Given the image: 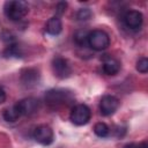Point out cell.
I'll return each instance as SVG.
<instances>
[{
	"mask_svg": "<svg viewBox=\"0 0 148 148\" xmlns=\"http://www.w3.org/2000/svg\"><path fill=\"white\" fill-rule=\"evenodd\" d=\"M3 12L7 18L10 21H20L22 20L29 12V5L24 0H12L5 2Z\"/></svg>",
	"mask_w": 148,
	"mask_h": 148,
	"instance_id": "obj_1",
	"label": "cell"
},
{
	"mask_svg": "<svg viewBox=\"0 0 148 148\" xmlns=\"http://www.w3.org/2000/svg\"><path fill=\"white\" fill-rule=\"evenodd\" d=\"M45 102L51 108H59L73 102L74 96L66 89H51L45 92Z\"/></svg>",
	"mask_w": 148,
	"mask_h": 148,
	"instance_id": "obj_2",
	"label": "cell"
},
{
	"mask_svg": "<svg viewBox=\"0 0 148 148\" xmlns=\"http://www.w3.org/2000/svg\"><path fill=\"white\" fill-rule=\"evenodd\" d=\"M88 45L95 51H103L110 45V37L104 30H92L88 34Z\"/></svg>",
	"mask_w": 148,
	"mask_h": 148,
	"instance_id": "obj_3",
	"label": "cell"
},
{
	"mask_svg": "<svg viewBox=\"0 0 148 148\" xmlns=\"http://www.w3.org/2000/svg\"><path fill=\"white\" fill-rule=\"evenodd\" d=\"M69 119L76 126L87 125L91 119V111L86 104H77L73 106L69 113Z\"/></svg>",
	"mask_w": 148,
	"mask_h": 148,
	"instance_id": "obj_4",
	"label": "cell"
},
{
	"mask_svg": "<svg viewBox=\"0 0 148 148\" xmlns=\"http://www.w3.org/2000/svg\"><path fill=\"white\" fill-rule=\"evenodd\" d=\"M32 138L36 142L43 146H49L54 140V133L53 130L47 125H39L34 130Z\"/></svg>",
	"mask_w": 148,
	"mask_h": 148,
	"instance_id": "obj_5",
	"label": "cell"
},
{
	"mask_svg": "<svg viewBox=\"0 0 148 148\" xmlns=\"http://www.w3.org/2000/svg\"><path fill=\"white\" fill-rule=\"evenodd\" d=\"M52 71L58 79H67L72 74V67L67 59L62 57H54L52 60Z\"/></svg>",
	"mask_w": 148,
	"mask_h": 148,
	"instance_id": "obj_6",
	"label": "cell"
},
{
	"mask_svg": "<svg viewBox=\"0 0 148 148\" xmlns=\"http://www.w3.org/2000/svg\"><path fill=\"white\" fill-rule=\"evenodd\" d=\"M119 108V99L113 95H105L101 98L99 102V111L103 116L109 117L113 114Z\"/></svg>",
	"mask_w": 148,
	"mask_h": 148,
	"instance_id": "obj_7",
	"label": "cell"
},
{
	"mask_svg": "<svg viewBox=\"0 0 148 148\" xmlns=\"http://www.w3.org/2000/svg\"><path fill=\"white\" fill-rule=\"evenodd\" d=\"M20 80L22 86H24L25 88H32L39 83L40 80L39 71L36 68H25L21 72Z\"/></svg>",
	"mask_w": 148,
	"mask_h": 148,
	"instance_id": "obj_8",
	"label": "cell"
},
{
	"mask_svg": "<svg viewBox=\"0 0 148 148\" xmlns=\"http://www.w3.org/2000/svg\"><path fill=\"white\" fill-rule=\"evenodd\" d=\"M123 20L127 28H130L132 30H138L141 28V25L143 23V15L141 12L132 9V10H128L125 13Z\"/></svg>",
	"mask_w": 148,
	"mask_h": 148,
	"instance_id": "obj_9",
	"label": "cell"
},
{
	"mask_svg": "<svg viewBox=\"0 0 148 148\" xmlns=\"http://www.w3.org/2000/svg\"><path fill=\"white\" fill-rule=\"evenodd\" d=\"M16 103L18 105V109H20L22 116H30V114L35 113L39 108V101L34 97L23 98Z\"/></svg>",
	"mask_w": 148,
	"mask_h": 148,
	"instance_id": "obj_10",
	"label": "cell"
},
{
	"mask_svg": "<svg viewBox=\"0 0 148 148\" xmlns=\"http://www.w3.org/2000/svg\"><path fill=\"white\" fill-rule=\"evenodd\" d=\"M120 71V62L112 58V57H105L103 59V72L106 75H116Z\"/></svg>",
	"mask_w": 148,
	"mask_h": 148,
	"instance_id": "obj_11",
	"label": "cell"
},
{
	"mask_svg": "<svg viewBox=\"0 0 148 148\" xmlns=\"http://www.w3.org/2000/svg\"><path fill=\"white\" fill-rule=\"evenodd\" d=\"M45 30L51 36H58L61 32V30H62V22H61V20L58 16L51 17L47 21L46 25H45Z\"/></svg>",
	"mask_w": 148,
	"mask_h": 148,
	"instance_id": "obj_12",
	"label": "cell"
},
{
	"mask_svg": "<svg viewBox=\"0 0 148 148\" xmlns=\"http://www.w3.org/2000/svg\"><path fill=\"white\" fill-rule=\"evenodd\" d=\"M2 117L6 121H9V123H14V121L18 120V118L22 117V114H21V111L18 109L17 103H15L14 105L5 109L3 113H2Z\"/></svg>",
	"mask_w": 148,
	"mask_h": 148,
	"instance_id": "obj_13",
	"label": "cell"
},
{
	"mask_svg": "<svg viewBox=\"0 0 148 148\" xmlns=\"http://www.w3.org/2000/svg\"><path fill=\"white\" fill-rule=\"evenodd\" d=\"M3 56L6 58H21L22 57V52H21V47L13 43V44H9L5 51H3Z\"/></svg>",
	"mask_w": 148,
	"mask_h": 148,
	"instance_id": "obj_14",
	"label": "cell"
},
{
	"mask_svg": "<svg viewBox=\"0 0 148 148\" xmlns=\"http://www.w3.org/2000/svg\"><path fill=\"white\" fill-rule=\"evenodd\" d=\"M94 133L99 138H106L110 133V128L105 123H97L94 126Z\"/></svg>",
	"mask_w": 148,
	"mask_h": 148,
	"instance_id": "obj_15",
	"label": "cell"
},
{
	"mask_svg": "<svg viewBox=\"0 0 148 148\" xmlns=\"http://www.w3.org/2000/svg\"><path fill=\"white\" fill-rule=\"evenodd\" d=\"M88 31L86 30H77L75 34H74V40L75 43L79 45V46H86L88 45Z\"/></svg>",
	"mask_w": 148,
	"mask_h": 148,
	"instance_id": "obj_16",
	"label": "cell"
},
{
	"mask_svg": "<svg viewBox=\"0 0 148 148\" xmlns=\"http://www.w3.org/2000/svg\"><path fill=\"white\" fill-rule=\"evenodd\" d=\"M91 16H92V12L89 8H80L75 14L77 21H88Z\"/></svg>",
	"mask_w": 148,
	"mask_h": 148,
	"instance_id": "obj_17",
	"label": "cell"
},
{
	"mask_svg": "<svg viewBox=\"0 0 148 148\" xmlns=\"http://www.w3.org/2000/svg\"><path fill=\"white\" fill-rule=\"evenodd\" d=\"M136 71L139 73H142V74H146L148 72V59L146 57H142L140 58L138 61H136V66H135Z\"/></svg>",
	"mask_w": 148,
	"mask_h": 148,
	"instance_id": "obj_18",
	"label": "cell"
},
{
	"mask_svg": "<svg viewBox=\"0 0 148 148\" xmlns=\"http://www.w3.org/2000/svg\"><path fill=\"white\" fill-rule=\"evenodd\" d=\"M123 148H148V145L146 141H143L141 143H128V145H125Z\"/></svg>",
	"mask_w": 148,
	"mask_h": 148,
	"instance_id": "obj_19",
	"label": "cell"
},
{
	"mask_svg": "<svg viewBox=\"0 0 148 148\" xmlns=\"http://www.w3.org/2000/svg\"><path fill=\"white\" fill-rule=\"evenodd\" d=\"M66 7H67V2H59V3L57 5V7H56V13H57L58 15L64 14L65 10H66Z\"/></svg>",
	"mask_w": 148,
	"mask_h": 148,
	"instance_id": "obj_20",
	"label": "cell"
},
{
	"mask_svg": "<svg viewBox=\"0 0 148 148\" xmlns=\"http://www.w3.org/2000/svg\"><path fill=\"white\" fill-rule=\"evenodd\" d=\"M5 101H6V92L3 89L0 88V104H2Z\"/></svg>",
	"mask_w": 148,
	"mask_h": 148,
	"instance_id": "obj_21",
	"label": "cell"
}]
</instances>
